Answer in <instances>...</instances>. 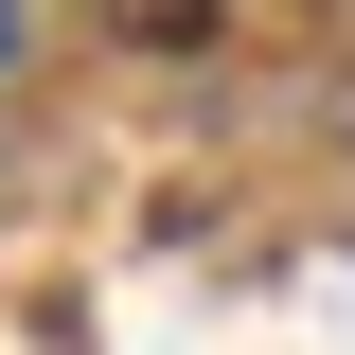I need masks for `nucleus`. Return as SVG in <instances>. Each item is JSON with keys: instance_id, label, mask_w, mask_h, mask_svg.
<instances>
[{"instance_id": "1", "label": "nucleus", "mask_w": 355, "mask_h": 355, "mask_svg": "<svg viewBox=\"0 0 355 355\" xmlns=\"http://www.w3.org/2000/svg\"><path fill=\"white\" fill-rule=\"evenodd\" d=\"M125 18H142V36H196V18H214V0H125Z\"/></svg>"}]
</instances>
